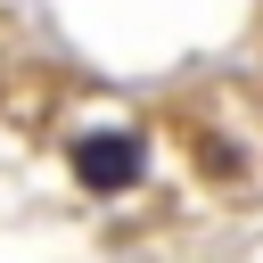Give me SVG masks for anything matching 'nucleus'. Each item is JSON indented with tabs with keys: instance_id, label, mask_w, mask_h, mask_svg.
I'll list each match as a JSON object with an SVG mask.
<instances>
[{
	"instance_id": "obj_1",
	"label": "nucleus",
	"mask_w": 263,
	"mask_h": 263,
	"mask_svg": "<svg viewBox=\"0 0 263 263\" xmlns=\"http://www.w3.org/2000/svg\"><path fill=\"white\" fill-rule=\"evenodd\" d=\"M140 164H148L140 132H82V140H74V181H82L90 197L132 189V181H140Z\"/></svg>"
}]
</instances>
